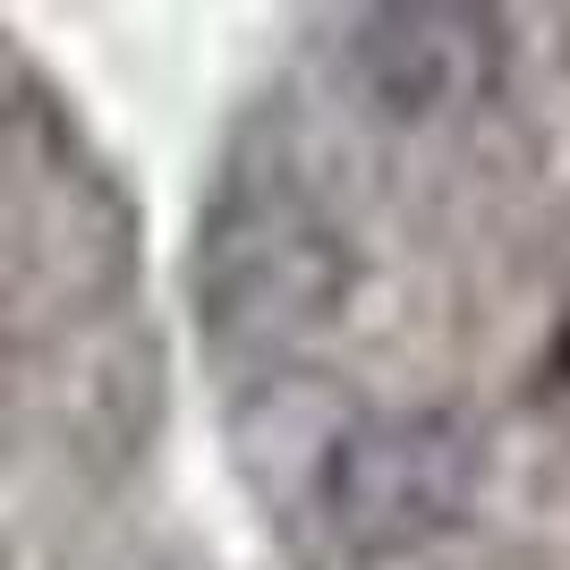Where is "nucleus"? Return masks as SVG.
<instances>
[{
  "mask_svg": "<svg viewBox=\"0 0 570 570\" xmlns=\"http://www.w3.org/2000/svg\"><path fill=\"white\" fill-rule=\"evenodd\" d=\"M341 307V230L307 170L273 128L222 154V179L196 214V333L205 350L247 366L307 341Z\"/></svg>",
  "mask_w": 570,
  "mask_h": 570,
  "instance_id": "f257e3e1",
  "label": "nucleus"
},
{
  "mask_svg": "<svg viewBox=\"0 0 570 570\" xmlns=\"http://www.w3.org/2000/svg\"><path fill=\"white\" fill-rule=\"evenodd\" d=\"M324 485V520L357 553H401L426 546L434 528L460 520L469 502V443L443 417H366L333 434L315 460Z\"/></svg>",
  "mask_w": 570,
  "mask_h": 570,
  "instance_id": "f03ea898",
  "label": "nucleus"
},
{
  "mask_svg": "<svg viewBox=\"0 0 570 570\" xmlns=\"http://www.w3.org/2000/svg\"><path fill=\"white\" fill-rule=\"evenodd\" d=\"M357 95L392 119H434L443 102H469V86L494 69V18L469 9H375L350 26Z\"/></svg>",
  "mask_w": 570,
  "mask_h": 570,
  "instance_id": "7ed1b4c3",
  "label": "nucleus"
}]
</instances>
